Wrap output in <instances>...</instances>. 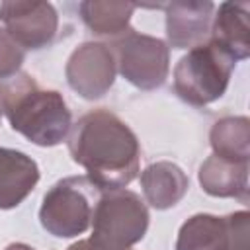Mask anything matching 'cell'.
<instances>
[{
  "mask_svg": "<svg viewBox=\"0 0 250 250\" xmlns=\"http://www.w3.org/2000/svg\"><path fill=\"white\" fill-rule=\"evenodd\" d=\"M68 152L102 191L121 189L139 174L141 145L137 135L107 109H94L70 127Z\"/></svg>",
  "mask_w": 250,
  "mask_h": 250,
  "instance_id": "1",
  "label": "cell"
},
{
  "mask_svg": "<svg viewBox=\"0 0 250 250\" xmlns=\"http://www.w3.org/2000/svg\"><path fill=\"white\" fill-rule=\"evenodd\" d=\"M0 113L10 127L37 146L61 145L72 127L70 109L57 90L41 88L27 72L0 80Z\"/></svg>",
  "mask_w": 250,
  "mask_h": 250,
  "instance_id": "2",
  "label": "cell"
},
{
  "mask_svg": "<svg viewBox=\"0 0 250 250\" xmlns=\"http://www.w3.org/2000/svg\"><path fill=\"white\" fill-rule=\"evenodd\" d=\"M148 219V209L135 191L104 189L92 211L90 240L102 250H129L145 238Z\"/></svg>",
  "mask_w": 250,
  "mask_h": 250,
  "instance_id": "3",
  "label": "cell"
},
{
  "mask_svg": "<svg viewBox=\"0 0 250 250\" xmlns=\"http://www.w3.org/2000/svg\"><path fill=\"white\" fill-rule=\"evenodd\" d=\"M234 66L236 61L207 39L174 66V90L189 105H209L227 92Z\"/></svg>",
  "mask_w": 250,
  "mask_h": 250,
  "instance_id": "4",
  "label": "cell"
},
{
  "mask_svg": "<svg viewBox=\"0 0 250 250\" xmlns=\"http://www.w3.org/2000/svg\"><path fill=\"white\" fill-rule=\"evenodd\" d=\"M98 189L88 178L70 176L57 182L45 195L39 209L41 227L57 238H72L90 229L92 195Z\"/></svg>",
  "mask_w": 250,
  "mask_h": 250,
  "instance_id": "5",
  "label": "cell"
},
{
  "mask_svg": "<svg viewBox=\"0 0 250 250\" xmlns=\"http://www.w3.org/2000/svg\"><path fill=\"white\" fill-rule=\"evenodd\" d=\"M117 72L139 90L160 88L170 70V47L152 35L129 29L109 45Z\"/></svg>",
  "mask_w": 250,
  "mask_h": 250,
  "instance_id": "6",
  "label": "cell"
},
{
  "mask_svg": "<svg viewBox=\"0 0 250 250\" xmlns=\"http://www.w3.org/2000/svg\"><path fill=\"white\" fill-rule=\"evenodd\" d=\"M68 86L84 100L104 98L115 82L117 66L109 45L86 41L78 45L64 66Z\"/></svg>",
  "mask_w": 250,
  "mask_h": 250,
  "instance_id": "7",
  "label": "cell"
},
{
  "mask_svg": "<svg viewBox=\"0 0 250 250\" xmlns=\"http://www.w3.org/2000/svg\"><path fill=\"white\" fill-rule=\"evenodd\" d=\"M0 21L21 49L31 51L47 47L55 39L59 27L57 10L49 2H2Z\"/></svg>",
  "mask_w": 250,
  "mask_h": 250,
  "instance_id": "8",
  "label": "cell"
},
{
  "mask_svg": "<svg viewBox=\"0 0 250 250\" xmlns=\"http://www.w3.org/2000/svg\"><path fill=\"white\" fill-rule=\"evenodd\" d=\"M166 10V37L172 49H193L207 41L213 21V2H170Z\"/></svg>",
  "mask_w": 250,
  "mask_h": 250,
  "instance_id": "9",
  "label": "cell"
},
{
  "mask_svg": "<svg viewBox=\"0 0 250 250\" xmlns=\"http://www.w3.org/2000/svg\"><path fill=\"white\" fill-rule=\"evenodd\" d=\"M209 41L234 61L250 55V6L246 2H223L211 21Z\"/></svg>",
  "mask_w": 250,
  "mask_h": 250,
  "instance_id": "10",
  "label": "cell"
},
{
  "mask_svg": "<svg viewBox=\"0 0 250 250\" xmlns=\"http://www.w3.org/2000/svg\"><path fill=\"white\" fill-rule=\"evenodd\" d=\"M39 166L21 150L0 146V209L18 207L37 186Z\"/></svg>",
  "mask_w": 250,
  "mask_h": 250,
  "instance_id": "11",
  "label": "cell"
},
{
  "mask_svg": "<svg viewBox=\"0 0 250 250\" xmlns=\"http://www.w3.org/2000/svg\"><path fill=\"white\" fill-rule=\"evenodd\" d=\"M141 188L146 203L164 211L182 201L189 189V178L178 164L160 160L141 172Z\"/></svg>",
  "mask_w": 250,
  "mask_h": 250,
  "instance_id": "12",
  "label": "cell"
},
{
  "mask_svg": "<svg viewBox=\"0 0 250 250\" xmlns=\"http://www.w3.org/2000/svg\"><path fill=\"white\" fill-rule=\"evenodd\" d=\"M199 184L213 197H236L248 201V162H230L211 154L199 166Z\"/></svg>",
  "mask_w": 250,
  "mask_h": 250,
  "instance_id": "13",
  "label": "cell"
},
{
  "mask_svg": "<svg viewBox=\"0 0 250 250\" xmlns=\"http://www.w3.org/2000/svg\"><path fill=\"white\" fill-rule=\"evenodd\" d=\"M229 242L227 217L197 213L180 227L176 250H229Z\"/></svg>",
  "mask_w": 250,
  "mask_h": 250,
  "instance_id": "14",
  "label": "cell"
},
{
  "mask_svg": "<svg viewBox=\"0 0 250 250\" xmlns=\"http://www.w3.org/2000/svg\"><path fill=\"white\" fill-rule=\"evenodd\" d=\"M137 4L117 0H86L78 4V12L88 29L102 37H119L127 33Z\"/></svg>",
  "mask_w": 250,
  "mask_h": 250,
  "instance_id": "15",
  "label": "cell"
},
{
  "mask_svg": "<svg viewBox=\"0 0 250 250\" xmlns=\"http://www.w3.org/2000/svg\"><path fill=\"white\" fill-rule=\"evenodd\" d=\"M213 154L230 162L250 160V121L244 115H229L213 123L209 133Z\"/></svg>",
  "mask_w": 250,
  "mask_h": 250,
  "instance_id": "16",
  "label": "cell"
},
{
  "mask_svg": "<svg viewBox=\"0 0 250 250\" xmlns=\"http://www.w3.org/2000/svg\"><path fill=\"white\" fill-rule=\"evenodd\" d=\"M25 59V51L8 35L4 27H0V80L12 78L20 72Z\"/></svg>",
  "mask_w": 250,
  "mask_h": 250,
  "instance_id": "17",
  "label": "cell"
},
{
  "mask_svg": "<svg viewBox=\"0 0 250 250\" xmlns=\"http://www.w3.org/2000/svg\"><path fill=\"white\" fill-rule=\"evenodd\" d=\"M248 211H236L227 217L229 223V250H248Z\"/></svg>",
  "mask_w": 250,
  "mask_h": 250,
  "instance_id": "18",
  "label": "cell"
},
{
  "mask_svg": "<svg viewBox=\"0 0 250 250\" xmlns=\"http://www.w3.org/2000/svg\"><path fill=\"white\" fill-rule=\"evenodd\" d=\"M66 250H102V248H98L90 238H86V240H78V242L70 244Z\"/></svg>",
  "mask_w": 250,
  "mask_h": 250,
  "instance_id": "19",
  "label": "cell"
},
{
  "mask_svg": "<svg viewBox=\"0 0 250 250\" xmlns=\"http://www.w3.org/2000/svg\"><path fill=\"white\" fill-rule=\"evenodd\" d=\"M4 250H35V248L29 246V244H23V242H12V244H8Z\"/></svg>",
  "mask_w": 250,
  "mask_h": 250,
  "instance_id": "20",
  "label": "cell"
},
{
  "mask_svg": "<svg viewBox=\"0 0 250 250\" xmlns=\"http://www.w3.org/2000/svg\"><path fill=\"white\" fill-rule=\"evenodd\" d=\"M0 117H2V113H0Z\"/></svg>",
  "mask_w": 250,
  "mask_h": 250,
  "instance_id": "21",
  "label": "cell"
}]
</instances>
